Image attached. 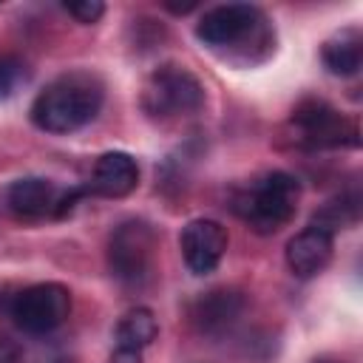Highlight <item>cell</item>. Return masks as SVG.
I'll use <instances>...</instances> for the list:
<instances>
[{
	"label": "cell",
	"mask_w": 363,
	"mask_h": 363,
	"mask_svg": "<svg viewBox=\"0 0 363 363\" xmlns=\"http://www.w3.org/2000/svg\"><path fill=\"white\" fill-rule=\"evenodd\" d=\"M28 82V65L20 57L3 54L0 57V99L14 96Z\"/></svg>",
	"instance_id": "16"
},
{
	"label": "cell",
	"mask_w": 363,
	"mask_h": 363,
	"mask_svg": "<svg viewBox=\"0 0 363 363\" xmlns=\"http://www.w3.org/2000/svg\"><path fill=\"white\" fill-rule=\"evenodd\" d=\"M332 250H335V235L309 224L286 241V267L298 278H312L320 269H326V264L332 261Z\"/></svg>",
	"instance_id": "11"
},
{
	"label": "cell",
	"mask_w": 363,
	"mask_h": 363,
	"mask_svg": "<svg viewBox=\"0 0 363 363\" xmlns=\"http://www.w3.org/2000/svg\"><path fill=\"white\" fill-rule=\"evenodd\" d=\"M227 244H230L227 230L213 218H193L182 227L179 235L182 258L193 275H210L221 264Z\"/></svg>",
	"instance_id": "8"
},
{
	"label": "cell",
	"mask_w": 363,
	"mask_h": 363,
	"mask_svg": "<svg viewBox=\"0 0 363 363\" xmlns=\"http://www.w3.org/2000/svg\"><path fill=\"white\" fill-rule=\"evenodd\" d=\"M320 60L326 65L329 74L335 77H354L363 65V34L357 26H346L340 31H335L323 48H320Z\"/></svg>",
	"instance_id": "13"
},
{
	"label": "cell",
	"mask_w": 363,
	"mask_h": 363,
	"mask_svg": "<svg viewBox=\"0 0 363 363\" xmlns=\"http://www.w3.org/2000/svg\"><path fill=\"white\" fill-rule=\"evenodd\" d=\"M105 85L91 71H68L51 79L31 102V122L45 133H74L96 119Z\"/></svg>",
	"instance_id": "2"
},
{
	"label": "cell",
	"mask_w": 363,
	"mask_h": 363,
	"mask_svg": "<svg viewBox=\"0 0 363 363\" xmlns=\"http://www.w3.org/2000/svg\"><path fill=\"white\" fill-rule=\"evenodd\" d=\"M201 105H204V85L184 65H173V62L159 65L142 88V108L162 122L193 116L201 111Z\"/></svg>",
	"instance_id": "4"
},
{
	"label": "cell",
	"mask_w": 363,
	"mask_h": 363,
	"mask_svg": "<svg viewBox=\"0 0 363 363\" xmlns=\"http://www.w3.org/2000/svg\"><path fill=\"white\" fill-rule=\"evenodd\" d=\"M244 312V298L235 289H210L193 303V323L204 335H221L227 332Z\"/></svg>",
	"instance_id": "12"
},
{
	"label": "cell",
	"mask_w": 363,
	"mask_h": 363,
	"mask_svg": "<svg viewBox=\"0 0 363 363\" xmlns=\"http://www.w3.org/2000/svg\"><path fill=\"white\" fill-rule=\"evenodd\" d=\"M159 335V323H156V315L147 309V306H136V309H128L116 329H113V340H116V354H133V357H142V352L156 340Z\"/></svg>",
	"instance_id": "14"
},
{
	"label": "cell",
	"mask_w": 363,
	"mask_h": 363,
	"mask_svg": "<svg viewBox=\"0 0 363 363\" xmlns=\"http://www.w3.org/2000/svg\"><path fill=\"white\" fill-rule=\"evenodd\" d=\"M156 255V230L145 218L122 221L108 241V267L116 281L139 286L147 281Z\"/></svg>",
	"instance_id": "7"
},
{
	"label": "cell",
	"mask_w": 363,
	"mask_h": 363,
	"mask_svg": "<svg viewBox=\"0 0 363 363\" xmlns=\"http://www.w3.org/2000/svg\"><path fill=\"white\" fill-rule=\"evenodd\" d=\"M65 11H68L77 23L91 26V23H96V20L105 14V6H102L99 0H74V3H65Z\"/></svg>",
	"instance_id": "17"
},
{
	"label": "cell",
	"mask_w": 363,
	"mask_h": 363,
	"mask_svg": "<svg viewBox=\"0 0 363 363\" xmlns=\"http://www.w3.org/2000/svg\"><path fill=\"white\" fill-rule=\"evenodd\" d=\"M301 184L286 170H269L233 196V213L255 233H278L295 218Z\"/></svg>",
	"instance_id": "3"
},
{
	"label": "cell",
	"mask_w": 363,
	"mask_h": 363,
	"mask_svg": "<svg viewBox=\"0 0 363 363\" xmlns=\"http://www.w3.org/2000/svg\"><path fill=\"white\" fill-rule=\"evenodd\" d=\"M196 37L221 60L235 65L264 62L275 51V28L252 3L213 6L196 23Z\"/></svg>",
	"instance_id": "1"
},
{
	"label": "cell",
	"mask_w": 363,
	"mask_h": 363,
	"mask_svg": "<svg viewBox=\"0 0 363 363\" xmlns=\"http://www.w3.org/2000/svg\"><path fill=\"white\" fill-rule=\"evenodd\" d=\"M292 139L306 150H337L357 147L360 128L354 119L343 116L323 99H306L292 111Z\"/></svg>",
	"instance_id": "5"
},
{
	"label": "cell",
	"mask_w": 363,
	"mask_h": 363,
	"mask_svg": "<svg viewBox=\"0 0 363 363\" xmlns=\"http://www.w3.org/2000/svg\"><path fill=\"white\" fill-rule=\"evenodd\" d=\"M357 218V199H332V201H326L315 216H312V227H320V230H326V233H332L335 235V230L337 227H346L349 221H354Z\"/></svg>",
	"instance_id": "15"
},
{
	"label": "cell",
	"mask_w": 363,
	"mask_h": 363,
	"mask_svg": "<svg viewBox=\"0 0 363 363\" xmlns=\"http://www.w3.org/2000/svg\"><path fill=\"white\" fill-rule=\"evenodd\" d=\"M139 184V164L125 150H108L96 159L88 182V193L105 196V199H125Z\"/></svg>",
	"instance_id": "10"
},
{
	"label": "cell",
	"mask_w": 363,
	"mask_h": 363,
	"mask_svg": "<svg viewBox=\"0 0 363 363\" xmlns=\"http://www.w3.org/2000/svg\"><path fill=\"white\" fill-rule=\"evenodd\" d=\"M6 312L26 335H48L71 315V289L57 281H43L17 289L6 301Z\"/></svg>",
	"instance_id": "6"
},
{
	"label": "cell",
	"mask_w": 363,
	"mask_h": 363,
	"mask_svg": "<svg viewBox=\"0 0 363 363\" xmlns=\"http://www.w3.org/2000/svg\"><path fill=\"white\" fill-rule=\"evenodd\" d=\"M60 199H62V190L43 176H23L6 187V207L26 221H37L45 216L57 218Z\"/></svg>",
	"instance_id": "9"
},
{
	"label": "cell",
	"mask_w": 363,
	"mask_h": 363,
	"mask_svg": "<svg viewBox=\"0 0 363 363\" xmlns=\"http://www.w3.org/2000/svg\"><path fill=\"white\" fill-rule=\"evenodd\" d=\"M20 360V349L14 340L0 337V363H17Z\"/></svg>",
	"instance_id": "18"
},
{
	"label": "cell",
	"mask_w": 363,
	"mask_h": 363,
	"mask_svg": "<svg viewBox=\"0 0 363 363\" xmlns=\"http://www.w3.org/2000/svg\"><path fill=\"white\" fill-rule=\"evenodd\" d=\"M312 363H343V360H337V357H315Z\"/></svg>",
	"instance_id": "19"
}]
</instances>
